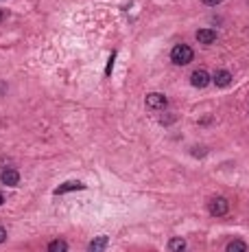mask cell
<instances>
[{"mask_svg":"<svg viewBox=\"0 0 249 252\" xmlns=\"http://www.w3.org/2000/svg\"><path fill=\"white\" fill-rule=\"evenodd\" d=\"M171 59L177 66H186V64H190L192 59H195V50L188 44H177V46H173V50H171Z\"/></svg>","mask_w":249,"mask_h":252,"instance_id":"6da1fadb","label":"cell"},{"mask_svg":"<svg viewBox=\"0 0 249 252\" xmlns=\"http://www.w3.org/2000/svg\"><path fill=\"white\" fill-rule=\"evenodd\" d=\"M208 208H210V215H214V217H223L225 213L229 211V204H227V200H225V198H214L212 202L208 204Z\"/></svg>","mask_w":249,"mask_h":252,"instance_id":"7a4b0ae2","label":"cell"},{"mask_svg":"<svg viewBox=\"0 0 249 252\" xmlns=\"http://www.w3.org/2000/svg\"><path fill=\"white\" fill-rule=\"evenodd\" d=\"M147 108H151V110H164V108H166V97H164L162 92H151V95L147 97Z\"/></svg>","mask_w":249,"mask_h":252,"instance_id":"3957f363","label":"cell"},{"mask_svg":"<svg viewBox=\"0 0 249 252\" xmlns=\"http://www.w3.org/2000/svg\"><path fill=\"white\" fill-rule=\"evenodd\" d=\"M210 79H212V77H210V75L205 73L204 68H199V71H195V73L190 75V83L195 88H205L210 83Z\"/></svg>","mask_w":249,"mask_h":252,"instance_id":"277c9868","label":"cell"},{"mask_svg":"<svg viewBox=\"0 0 249 252\" xmlns=\"http://www.w3.org/2000/svg\"><path fill=\"white\" fill-rule=\"evenodd\" d=\"M197 42H199V44H205V46L214 44V42H217V31H212V29H199V31H197Z\"/></svg>","mask_w":249,"mask_h":252,"instance_id":"5b68a950","label":"cell"},{"mask_svg":"<svg viewBox=\"0 0 249 252\" xmlns=\"http://www.w3.org/2000/svg\"><path fill=\"white\" fill-rule=\"evenodd\" d=\"M212 81L217 83L219 88H227L229 83H232V73H229V71H223V68H219V71L212 75Z\"/></svg>","mask_w":249,"mask_h":252,"instance_id":"8992f818","label":"cell"},{"mask_svg":"<svg viewBox=\"0 0 249 252\" xmlns=\"http://www.w3.org/2000/svg\"><path fill=\"white\" fill-rule=\"evenodd\" d=\"M0 180L7 186H18L20 184V174H18L16 169H4L2 174H0Z\"/></svg>","mask_w":249,"mask_h":252,"instance_id":"52a82bcc","label":"cell"},{"mask_svg":"<svg viewBox=\"0 0 249 252\" xmlns=\"http://www.w3.org/2000/svg\"><path fill=\"white\" fill-rule=\"evenodd\" d=\"M83 189H86V184H83V182L70 180V182H66V184L57 186V189H55V195H62V193H70V191H83Z\"/></svg>","mask_w":249,"mask_h":252,"instance_id":"ba28073f","label":"cell"},{"mask_svg":"<svg viewBox=\"0 0 249 252\" xmlns=\"http://www.w3.org/2000/svg\"><path fill=\"white\" fill-rule=\"evenodd\" d=\"M48 250L50 252H66L68 250V244H66L64 239H55V241H50L48 244Z\"/></svg>","mask_w":249,"mask_h":252,"instance_id":"9c48e42d","label":"cell"},{"mask_svg":"<svg viewBox=\"0 0 249 252\" xmlns=\"http://www.w3.org/2000/svg\"><path fill=\"white\" fill-rule=\"evenodd\" d=\"M107 248V237H98V239H94L90 244V250L96 252V250H105Z\"/></svg>","mask_w":249,"mask_h":252,"instance_id":"30bf717a","label":"cell"},{"mask_svg":"<svg viewBox=\"0 0 249 252\" xmlns=\"http://www.w3.org/2000/svg\"><path fill=\"white\" fill-rule=\"evenodd\" d=\"M227 250L229 252H236V250L245 252L247 250V244H245V241H241V239H234V241H229V244H227Z\"/></svg>","mask_w":249,"mask_h":252,"instance_id":"8fae6325","label":"cell"},{"mask_svg":"<svg viewBox=\"0 0 249 252\" xmlns=\"http://www.w3.org/2000/svg\"><path fill=\"white\" fill-rule=\"evenodd\" d=\"M168 250H186V241L180 239V237H177V239H171L168 241Z\"/></svg>","mask_w":249,"mask_h":252,"instance_id":"7c38bea8","label":"cell"},{"mask_svg":"<svg viewBox=\"0 0 249 252\" xmlns=\"http://www.w3.org/2000/svg\"><path fill=\"white\" fill-rule=\"evenodd\" d=\"M204 4H208V7H217V4H221L223 0H201Z\"/></svg>","mask_w":249,"mask_h":252,"instance_id":"4fadbf2b","label":"cell"},{"mask_svg":"<svg viewBox=\"0 0 249 252\" xmlns=\"http://www.w3.org/2000/svg\"><path fill=\"white\" fill-rule=\"evenodd\" d=\"M4 239H7V230L0 226V244H4Z\"/></svg>","mask_w":249,"mask_h":252,"instance_id":"5bb4252c","label":"cell"},{"mask_svg":"<svg viewBox=\"0 0 249 252\" xmlns=\"http://www.w3.org/2000/svg\"><path fill=\"white\" fill-rule=\"evenodd\" d=\"M2 20H4V11L0 9V25H2Z\"/></svg>","mask_w":249,"mask_h":252,"instance_id":"9a60e30c","label":"cell"},{"mask_svg":"<svg viewBox=\"0 0 249 252\" xmlns=\"http://www.w3.org/2000/svg\"><path fill=\"white\" fill-rule=\"evenodd\" d=\"M2 204H4V198H2V195H0V206H2Z\"/></svg>","mask_w":249,"mask_h":252,"instance_id":"2e32d148","label":"cell"},{"mask_svg":"<svg viewBox=\"0 0 249 252\" xmlns=\"http://www.w3.org/2000/svg\"><path fill=\"white\" fill-rule=\"evenodd\" d=\"M4 90V86H2V83H0V92H2Z\"/></svg>","mask_w":249,"mask_h":252,"instance_id":"e0dca14e","label":"cell"}]
</instances>
